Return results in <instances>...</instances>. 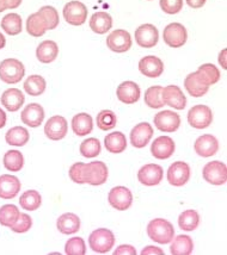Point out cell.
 Returning a JSON list of instances; mask_svg holds the SVG:
<instances>
[{
    "mask_svg": "<svg viewBox=\"0 0 227 255\" xmlns=\"http://www.w3.org/2000/svg\"><path fill=\"white\" fill-rule=\"evenodd\" d=\"M147 235L151 240L160 245L170 244L175 236L174 226L164 218H156L148 223Z\"/></svg>",
    "mask_w": 227,
    "mask_h": 255,
    "instance_id": "obj_1",
    "label": "cell"
},
{
    "mask_svg": "<svg viewBox=\"0 0 227 255\" xmlns=\"http://www.w3.org/2000/svg\"><path fill=\"white\" fill-rule=\"evenodd\" d=\"M25 74L24 65L17 59H5L0 62V79L6 84H17Z\"/></svg>",
    "mask_w": 227,
    "mask_h": 255,
    "instance_id": "obj_2",
    "label": "cell"
},
{
    "mask_svg": "<svg viewBox=\"0 0 227 255\" xmlns=\"http://www.w3.org/2000/svg\"><path fill=\"white\" fill-rule=\"evenodd\" d=\"M90 248L95 253H108L115 245V236L111 230L105 229V228H99L91 233L89 238Z\"/></svg>",
    "mask_w": 227,
    "mask_h": 255,
    "instance_id": "obj_3",
    "label": "cell"
},
{
    "mask_svg": "<svg viewBox=\"0 0 227 255\" xmlns=\"http://www.w3.org/2000/svg\"><path fill=\"white\" fill-rule=\"evenodd\" d=\"M188 122L195 129H206L213 122V112L207 105H195L188 112Z\"/></svg>",
    "mask_w": 227,
    "mask_h": 255,
    "instance_id": "obj_4",
    "label": "cell"
},
{
    "mask_svg": "<svg viewBox=\"0 0 227 255\" xmlns=\"http://www.w3.org/2000/svg\"><path fill=\"white\" fill-rule=\"evenodd\" d=\"M108 179V167L102 161H93V162L85 163L84 169V180L85 184L92 186H99L107 181Z\"/></svg>",
    "mask_w": 227,
    "mask_h": 255,
    "instance_id": "obj_5",
    "label": "cell"
},
{
    "mask_svg": "<svg viewBox=\"0 0 227 255\" xmlns=\"http://www.w3.org/2000/svg\"><path fill=\"white\" fill-rule=\"evenodd\" d=\"M202 175L212 185H224L227 181V167L222 161H212L204 167Z\"/></svg>",
    "mask_w": 227,
    "mask_h": 255,
    "instance_id": "obj_6",
    "label": "cell"
},
{
    "mask_svg": "<svg viewBox=\"0 0 227 255\" xmlns=\"http://www.w3.org/2000/svg\"><path fill=\"white\" fill-rule=\"evenodd\" d=\"M163 39L169 47L181 48L188 39L187 29L180 23H171L163 31Z\"/></svg>",
    "mask_w": 227,
    "mask_h": 255,
    "instance_id": "obj_7",
    "label": "cell"
},
{
    "mask_svg": "<svg viewBox=\"0 0 227 255\" xmlns=\"http://www.w3.org/2000/svg\"><path fill=\"white\" fill-rule=\"evenodd\" d=\"M63 18L71 25H83L87 19V8L80 1H69L63 7Z\"/></svg>",
    "mask_w": 227,
    "mask_h": 255,
    "instance_id": "obj_8",
    "label": "cell"
},
{
    "mask_svg": "<svg viewBox=\"0 0 227 255\" xmlns=\"http://www.w3.org/2000/svg\"><path fill=\"white\" fill-rule=\"evenodd\" d=\"M108 200L114 209L119 211H125L132 206L133 194L131 190L125 186H116L110 190L108 194Z\"/></svg>",
    "mask_w": 227,
    "mask_h": 255,
    "instance_id": "obj_9",
    "label": "cell"
},
{
    "mask_svg": "<svg viewBox=\"0 0 227 255\" xmlns=\"http://www.w3.org/2000/svg\"><path fill=\"white\" fill-rule=\"evenodd\" d=\"M154 126L163 132H174L181 126V117L176 112L170 110L160 111L153 118Z\"/></svg>",
    "mask_w": 227,
    "mask_h": 255,
    "instance_id": "obj_10",
    "label": "cell"
},
{
    "mask_svg": "<svg viewBox=\"0 0 227 255\" xmlns=\"http://www.w3.org/2000/svg\"><path fill=\"white\" fill-rule=\"evenodd\" d=\"M68 124L65 117L53 116L47 121L44 126V133L51 141H59L67 135Z\"/></svg>",
    "mask_w": 227,
    "mask_h": 255,
    "instance_id": "obj_11",
    "label": "cell"
},
{
    "mask_svg": "<svg viewBox=\"0 0 227 255\" xmlns=\"http://www.w3.org/2000/svg\"><path fill=\"white\" fill-rule=\"evenodd\" d=\"M107 45L115 53H126L132 47V37L128 31L122 29L114 30L107 38Z\"/></svg>",
    "mask_w": 227,
    "mask_h": 255,
    "instance_id": "obj_12",
    "label": "cell"
},
{
    "mask_svg": "<svg viewBox=\"0 0 227 255\" xmlns=\"http://www.w3.org/2000/svg\"><path fill=\"white\" fill-rule=\"evenodd\" d=\"M163 171L162 166L156 165V163H147L142 166L138 172L139 181L145 186H156L163 180Z\"/></svg>",
    "mask_w": 227,
    "mask_h": 255,
    "instance_id": "obj_13",
    "label": "cell"
},
{
    "mask_svg": "<svg viewBox=\"0 0 227 255\" xmlns=\"http://www.w3.org/2000/svg\"><path fill=\"white\" fill-rule=\"evenodd\" d=\"M135 41L142 48H153L159 39L158 29L152 24H142L135 30Z\"/></svg>",
    "mask_w": 227,
    "mask_h": 255,
    "instance_id": "obj_14",
    "label": "cell"
},
{
    "mask_svg": "<svg viewBox=\"0 0 227 255\" xmlns=\"http://www.w3.org/2000/svg\"><path fill=\"white\" fill-rule=\"evenodd\" d=\"M190 178V167L183 161H176L169 167L168 181L172 186H183Z\"/></svg>",
    "mask_w": 227,
    "mask_h": 255,
    "instance_id": "obj_15",
    "label": "cell"
},
{
    "mask_svg": "<svg viewBox=\"0 0 227 255\" xmlns=\"http://www.w3.org/2000/svg\"><path fill=\"white\" fill-rule=\"evenodd\" d=\"M175 145L174 139L169 136H159L154 139V142L151 145V153L152 155L158 160H166L172 156L175 153Z\"/></svg>",
    "mask_w": 227,
    "mask_h": 255,
    "instance_id": "obj_16",
    "label": "cell"
},
{
    "mask_svg": "<svg viewBox=\"0 0 227 255\" xmlns=\"http://www.w3.org/2000/svg\"><path fill=\"white\" fill-rule=\"evenodd\" d=\"M163 100L164 104L176 110H183L187 105V97L176 85L163 87Z\"/></svg>",
    "mask_w": 227,
    "mask_h": 255,
    "instance_id": "obj_17",
    "label": "cell"
},
{
    "mask_svg": "<svg viewBox=\"0 0 227 255\" xmlns=\"http://www.w3.org/2000/svg\"><path fill=\"white\" fill-rule=\"evenodd\" d=\"M153 136V128L147 122L136 124L131 131V143L135 148L146 147Z\"/></svg>",
    "mask_w": 227,
    "mask_h": 255,
    "instance_id": "obj_18",
    "label": "cell"
},
{
    "mask_svg": "<svg viewBox=\"0 0 227 255\" xmlns=\"http://www.w3.org/2000/svg\"><path fill=\"white\" fill-rule=\"evenodd\" d=\"M194 149H195L198 155L202 157L213 156L219 150V142L213 135L206 133V135L200 136L196 139L195 144H194Z\"/></svg>",
    "mask_w": 227,
    "mask_h": 255,
    "instance_id": "obj_19",
    "label": "cell"
},
{
    "mask_svg": "<svg viewBox=\"0 0 227 255\" xmlns=\"http://www.w3.org/2000/svg\"><path fill=\"white\" fill-rule=\"evenodd\" d=\"M140 87L134 81H123L116 90V96L123 104H134L140 98Z\"/></svg>",
    "mask_w": 227,
    "mask_h": 255,
    "instance_id": "obj_20",
    "label": "cell"
},
{
    "mask_svg": "<svg viewBox=\"0 0 227 255\" xmlns=\"http://www.w3.org/2000/svg\"><path fill=\"white\" fill-rule=\"evenodd\" d=\"M139 71L148 78H158L164 72V63L157 56H145L139 62Z\"/></svg>",
    "mask_w": 227,
    "mask_h": 255,
    "instance_id": "obj_21",
    "label": "cell"
},
{
    "mask_svg": "<svg viewBox=\"0 0 227 255\" xmlns=\"http://www.w3.org/2000/svg\"><path fill=\"white\" fill-rule=\"evenodd\" d=\"M22 122L30 128H37L40 127L44 120V110L40 104H32L26 105L20 115Z\"/></svg>",
    "mask_w": 227,
    "mask_h": 255,
    "instance_id": "obj_22",
    "label": "cell"
},
{
    "mask_svg": "<svg viewBox=\"0 0 227 255\" xmlns=\"http://www.w3.org/2000/svg\"><path fill=\"white\" fill-rule=\"evenodd\" d=\"M20 181L14 175L2 174L0 175V198L12 199L19 193Z\"/></svg>",
    "mask_w": 227,
    "mask_h": 255,
    "instance_id": "obj_23",
    "label": "cell"
},
{
    "mask_svg": "<svg viewBox=\"0 0 227 255\" xmlns=\"http://www.w3.org/2000/svg\"><path fill=\"white\" fill-rule=\"evenodd\" d=\"M184 86H186L188 93L192 97H196V98L205 96L210 90V86L205 83L204 79L200 77L198 72L190 73L188 75L184 80Z\"/></svg>",
    "mask_w": 227,
    "mask_h": 255,
    "instance_id": "obj_24",
    "label": "cell"
},
{
    "mask_svg": "<svg viewBox=\"0 0 227 255\" xmlns=\"http://www.w3.org/2000/svg\"><path fill=\"white\" fill-rule=\"evenodd\" d=\"M1 104L6 110L11 112H16L20 109V106L25 102V97L20 90L18 89H8L6 90L1 96Z\"/></svg>",
    "mask_w": 227,
    "mask_h": 255,
    "instance_id": "obj_25",
    "label": "cell"
},
{
    "mask_svg": "<svg viewBox=\"0 0 227 255\" xmlns=\"http://www.w3.org/2000/svg\"><path fill=\"white\" fill-rule=\"evenodd\" d=\"M56 227L61 234L71 235L80 229V218L72 212H66L57 218Z\"/></svg>",
    "mask_w": 227,
    "mask_h": 255,
    "instance_id": "obj_26",
    "label": "cell"
},
{
    "mask_svg": "<svg viewBox=\"0 0 227 255\" xmlns=\"http://www.w3.org/2000/svg\"><path fill=\"white\" fill-rule=\"evenodd\" d=\"M57 55H59V47L54 41L47 39L43 41L36 49V56L38 61L42 63H50L55 61Z\"/></svg>",
    "mask_w": 227,
    "mask_h": 255,
    "instance_id": "obj_27",
    "label": "cell"
},
{
    "mask_svg": "<svg viewBox=\"0 0 227 255\" xmlns=\"http://www.w3.org/2000/svg\"><path fill=\"white\" fill-rule=\"evenodd\" d=\"M113 26V18L107 12H96L92 14L90 19V28L93 32L103 35V33L108 32Z\"/></svg>",
    "mask_w": 227,
    "mask_h": 255,
    "instance_id": "obj_28",
    "label": "cell"
},
{
    "mask_svg": "<svg viewBox=\"0 0 227 255\" xmlns=\"http://www.w3.org/2000/svg\"><path fill=\"white\" fill-rule=\"evenodd\" d=\"M104 147L109 153L113 154H120L125 151L127 148V138L125 133L121 131L108 133L104 138Z\"/></svg>",
    "mask_w": 227,
    "mask_h": 255,
    "instance_id": "obj_29",
    "label": "cell"
},
{
    "mask_svg": "<svg viewBox=\"0 0 227 255\" xmlns=\"http://www.w3.org/2000/svg\"><path fill=\"white\" fill-rule=\"evenodd\" d=\"M72 129L73 132L78 136H85L90 133L93 129V121L92 117L89 114L81 112V114L75 115L72 118Z\"/></svg>",
    "mask_w": 227,
    "mask_h": 255,
    "instance_id": "obj_30",
    "label": "cell"
},
{
    "mask_svg": "<svg viewBox=\"0 0 227 255\" xmlns=\"http://www.w3.org/2000/svg\"><path fill=\"white\" fill-rule=\"evenodd\" d=\"M30 138L29 131L23 127H13L10 130H7L5 135L6 143L14 147H23L28 143Z\"/></svg>",
    "mask_w": 227,
    "mask_h": 255,
    "instance_id": "obj_31",
    "label": "cell"
},
{
    "mask_svg": "<svg viewBox=\"0 0 227 255\" xmlns=\"http://www.w3.org/2000/svg\"><path fill=\"white\" fill-rule=\"evenodd\" d=\"M171 254L174 255H189L194 250L193 240L188 235H178L176 239L171 240Z\"/></svg>",
    "mask_w": 227,
    "mask_h": 255,
    "instance_id": "obj_32",
    "label": "cell"
},
{
    "mask_svg": "<svg viewBox=\"0 0 227 255\" xmlns=\"http://www.w3.org/2000/svg\"><path fill=\"white\" fill-rule=\"evenodd\" d=\"M26 31L34 37H41L47 31V26H45L43 18L41 17L38 12L30 14L26 19Z\"/></svg>",
    "mask_w": 227,
    "mask_h": 255,
    "instance_id": "obj_33",
    "label": "cell"
},
{
    "mask_svg": "<svg viewBox=\"0 0 227 255\" xmlns=\"http://www.w3.org/2000/svg\"><path fill=\"white\" fill-rule=\"evenodd\" d=\"M0 25L7 35L16 36L22 32V18L17 13H8L2 18Z\"/></svg>",
    "mask_w": 227,
    "mask_h": 255,
    "instance_id": "obj_34",
    "label": "cell"
},
{
    "mask_svg": "<svg viewBox=\"0 0 227 255\" xmlns=\"http://www.w3.org/2000/svg\"><path fill=\"white\" fill-rule=\"evenodd\" d=\"M45 87H47V84H45L44 78L41 75H30L24 83L25 92L32 97L41 96L45 91Z\"/></svg>",
    "mask_w": 227,
    "mask_h": 255,
    "instance_id": "obj_35",
    "label": "cell"
},
{
    "mask_svg": "<svg viewBox=\"0 0 227 255\" xmlns=\"http://www.w3.org/2000/svg\"><path fill=\"white\" fill-rule=\"evenodd\" d=\"M42 203V197L41 194L35 190H29L25 191L22 196H20L19 204L24 210L26 211H35L37 210L41 206Z\"/></svg>",
    "mask_w": 227,
    "mask_h": 255,
    "instance_id": "obj_36",
    "label": "cell"
},
{
    "mask_svg": "<svg viewBox=\"0 0 227 255\" xmlns=\"http://www.w3.org/2000/svg\"><path fill=\"white\" fill-rule=\"evenodd\" d=\"M145 104L151 109H160L164 106L163 100V87L162 86H151L145 92Z\"/></svg>",
    "mask_w": 227,
    "mask_h": 255,
    "instance_id": "obj_37",
    "label": "cell"
},
{
    "mask_svg": "<svg viewBox=\"0 0 227 255\" xmlns=\"http://www.w3.org/2000/svg\"><path fill=\"white\" fill-rule=\"evenodd\" d=\"M200 224V216L198 211L195 210H186L183 211L178 217V226L182 230L186 232H193Z\"/></svg>",
    "mask_w": 227,
    "mask_h": 255,
    "instance_id": "obj_38",
    "label": "cell"
},
{
    "mask_svg": "<svg viewBox=\"0 0 227 255\" xmlns=\"http://www.w3.org/2000/svg\"><path fill=\"white\" fill-rule=\"evenodd\" d=\"M4 166L7 171L19 172L24 166L23 154L18 150H8L4 155Z\"/></svg>",
    "mask_w": 227,
    "mask_h": 255,
    "instance_id": "obj_39",
    "label": "cell"
},
{
    "mask_svg": "<svg viewBox=\"0 0 227 255\" xmlns=\"http://www.w3.org/2000/svg\"><path fill=\"white\" fill-rule=\"evenodd\" d=\"M20 211L13 204H6L0 208V224L4 227L13 226L16 223L18 216H19Z\"/></svg>",
    "mask_w": 227,
    "mask_h": 255,
    "instance_id": "obj_40",
    "label": "cell"
},
{
    "mask_svg": "<svg viewBox=\"0 0 227 255\" xmlns=\"http://www.w3.org/2000/svg\"><path fill=\"white\" fill-rule=\"evenodd\" d=\"M200 74V77L205 80V83L211 86V85L217 84L220 80V71L218 67L212 63H205V65L200 66L199 69L196 71Z\"/></svg>",
    "mask_w": 227,
    "mask_h": 255,
    "instance_id": "obj_41",
    "label": "cell"
},
{
    "mask_svg": "<svg viewBox=\"0 0 227 255\" xmlns=\"http://www.w3.org/2000/svg\"><path fill=\"white\" fill-rule=\"evenodd\" d=\"M80 153L84 157H96L101 154L102 145L101 142L95 137H90L84 139L80 144Z\"/></svg>",
    "mask_w": 227,
    "mask_h": 255,
    "instance_id": "obj_42",
    "label": "cell"
},
{
    "mask_svg": "<svg viewBox=\"0 0 227 255\" xmlns=\"http://www.w3.org/2000/svg\"><path fill=\"white\" fill-rule=\"evenodd\" d=\"M96 122L97 127H98L99 129L107 131V130H111L116 127L117 118L116 115H115L111 110H102L98 115H97Z\"/></svg>",
    "mask_w": 227,
    "mask_h": 255,
    "instance_id": "obj_43",
    "label": "cell"
},
{
    "mask_svg": "<svg viewBox=\"0 0 227 255\" xmlns=\"http://www.w3.org/2000/svg\"><path fill=\"white\" fill-rule=\"evenodd\" d=\"M37 12L41 14V17L43 18L45 26H47V30H53L59 25L60 18H59V13H57V11L55 10V7H53V6H49V5L43 6V7H41Z\"/></svg>",
    "mask_w": 227,
    "mask_h": 255,
    "instance_id": "obj_44",
    "label": "cell"
},
{
    "mask_svg": "<svg viewBox=\"0 0 227 255\" xmlns=\"http://www.w3.org/2000/svg\"><path fill=\"white\" fill-rule=\"evenodd\" d=\"M65 253L67 255H84L86 253V245L81 238L69 239L65 245Z\"/></svg>",
    "mask_w": 227,
    "mask_h": 255,
    "instance_id": "obj_45",
    "label": "cell"
},
{
    "mask_svg": "<svg viewBox=\"0 0 227 255\" xmlns=\"http://www.w3.org/2000/svg\"><path fill=\"white\" fill-rule=\"evenodd\" d=\"M32 226V220L28 214H19L16 223L10 227V229L14 233H26Z\"/></svg>",
    "mask_w": 227,
    "mask_h": 255,
    "instance_id": "obj_46",
    "label": "cell"
},
{
    "mask_svg": "<svg viewBox=\"0 0 227 255\" xmlns=\"http://www.w3.org/2000/svg\"><path fill=\"white\" fill-rule=\"evenodd\" d=\"M84 169H85V163L83 162H75L74 165H72L68 172L71 180L74 181L75 184H85Z\"/></svg>",
    "mask_w": 227,
    "mask_h": 255,
    "instance_id": "obj_47",
    "label": "cell"
},
{
    "mask_svg": "<svg viewBox=\"0 0 227 255\" xmlns=\"http://www.w3.org/2000/svg\"><path fill=\"white\" fill-rule=\"evenodd\" d=\"M160 7L168 14H176L183 8V0H160Z\"/></svg>",
    "mask_w": 227,
    "mask_h": 255,
    "instance_id": "obj_48",
    "label": "cell"
},
{
    "mask_svg": "<svg viewBox=\"0 0 227 255\" xmlns=\"http://www.w3.org/2000/svg\"><path fill=\"white\" fill-rule=\"evenodd\" d=\"M136 250L131 245H121L114 251V255H135Z\"/></svg>",
    "mask_w": 227,
    "mask_h": 255,
    "instance_id": "obj_49",
    "label": "cell"
},
{
    "mask_svg": "<svg viewBox=\"0 0 227 255\" xmlns=\"http://www.w3.org/2000/svg\"><path fill=\"white\" fill-rule=\"evenodd\" d=\"M142 255H153V254H158V255H163L164 252H163L160 248L158 247H154V246H147L146 248L141 251Z\"/></svg>",
    "mask_w": 227,
    "mask_h": 255,
    "instance_id": "obj_50",
    "label": "cell"
},
{
    "mask_svg": "<svg viewBox=\"0 0 227 255\" xmlns=\"http://www.w3.org/2000/svg\"><path fill=\"white\" fill-rule=\"evenodd\" d=\"M187 4L193 8H200L206 4V0H187Z\"/></svg>",
    "mask_w": 227,
    "mask_h": 255,
    "instance_id": "obj_51",
    "label": "cell"
},
{
    "mask_svg": "<svg viewBox=\"0 0 227 255\" xmlns=\"http://www.w3.org/2000/svg\"><path fill=\"white\" fill-rule=\"evenodd\" d=\"M226 57H227V49H224V50H222V53L219 54V63L222 65L224 69H227Z\"/></svg>",
    "mask_w": 227,
    "mask_h": 255,
    "instance_id": "obj_52",
    "label": "cell"
},
{
    "mask_svg": "<svg viewBox=\"0 0 227 255\" xmlns=\"http://www.w3.org/2000/svg\"><path fill=\"white\" fill-rule=\"evenodd\" d=\"M20 4H22V0H6V6H7V8H11V10L17 8Z\"/></svg>",
    "mask_w": 227,
    "mask_h": 255,
    "instance_id": "obj_53",
    "label": "cell"
},
{
    "mask_svg": "<svg viewBox=\"0 0 227 255\" xmlns=\"http://www.w3.org/2000/svg\"><path fill=\"white\" fill-rule=\"evenodd\" d=\"M5 124H6V114L4 110H1V109H0V129H1V128H4Z\"/></svg>",
    "mask_w": 227,
    "mask_h": 255,
    "instance_id": "obj_54",
    "label": "cell"
},
{
    "mask_svg": "<svg viewBox=\"0 0 227 255\" xmlns=\"http://www.w3.org/2000/svg\"><path fill=\"white\" fill-rule=\"evenodd\" d=\"M5 44H6V38H5V36L2 35L1 32H0V49H2V48L5 47Z\"/></svg>",
    "mask_w": 227,
    "mask_h": 255,
    "instance_id": "obj_55",
    "label": "cell"
},
{
    "mask_svg": "<svg viewBox=\"0 0 227 255\" xmlns=\"http://www.w3.org/2000/svg\"><path fill=\"white\" fill-rule=\"evenodd\" d=\"M7 10V6H6V0H0V12Z\"/></svg>",
    "mask_w": 227,
    "mask_h": 255,
    "instance_id": "obj_56",
    "label": "cell"
}]
</instances>
